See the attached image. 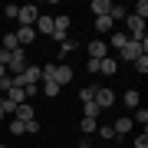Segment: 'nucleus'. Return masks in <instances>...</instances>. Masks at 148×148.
Listing matches in <instances>:
<instances>
[{
	"instance_id": "f257e3e1",
	"label": "nucleus",
	"mask_w": 148,
	"mask_h": 148,
	"mask_svg": "<svg viewBox=\"0 0 148 148\" xmlns=\"http://www.w3.org/2000/svg\"><path fill=\"white\" fill-rule=\"evenodd\" d=\"M40 76H43V79H53L59 89H63L66 82H73V69H69L66 63H46L40 69Z\"/></svg>"
},
{
	"instance_id": "f03ea898",
	"label": "nucleus",
	"mask_w": 148,
	"mask_h": 148,
	"mask_svg": "<svg viewBox=\"0 0 148 148\" xmlns=\"http://www.w3.org/2000/svg\"><path fill=\"white\" fill-rule=\"evenodd\" d=\"M119 56L125 59V63H135L138 56H148V36L145 40H128L125 46L119 49Z\"/></svg>"
},
{
	"instance_id": "7ed1b4c3",
	"label": "nucleus",
	"mask_w": 148,
	"mask_h": 148,
	"mask_svg": "<svg viewBox=\"0 0 148 148\" xmlns=\"http://www.w3.org/2000/svg\"><path fill=\"white\" fill-rule=\"evenodd\" d=\"M36 16H40L36 3H27V7H20V10H16V20H20V27H33V23H36Z\"/></svg>"
},
{
	"instance_id": "20e7f679",
	"label": "nucleus",
	"mask_w": 148,
	"mask_h": 148,
	"mask_svg": "<svg viewBox=\"0 0 148 148\" xmlns=\"http://www.w3.org/2000/svg\"><path fill=\"white\" fill-rule=\"evenodd\" d=\"M92 102H95L99 109H109L112 102H115V92H112V89H106V86H95V95H92Z\"/></svg>"
},
{
	"instance_id": "39448f33",
	"label": "nucleus",
	"mask_w": 148,
	"mask_h": 148,
	"mask_svg": "<svg viewBox=\"0 0 148 148\" xmlns=\"http://www.w3.org/2000/svg\"><path fill=\"white\" fill-rule=\"evenodd\" d=\"M106 56H109V43H106V40H92V43H89V59L99 63V59H106Z\"/></svg>"
},
{
	"instance_id": "423d86ee",
	"label": "nucleus",
	"mask_w": 148,
	"mask_h": 148,
	"mask_svg": "<svg viewBox=\"0 0 148 148\" xmlns=\"http://www.w3.org/2000/svg\"><path fill=\"white\" fill-rule=\"evenodd\" d=\"M13 119L27 125V122H33V119H36V112H33V106H30V102H20V106L13 109Z\"/></svg>"
},
{
	"instance_id": "0eeeda50",
	"label": "nucleus",
	"mask_w": 148,
	"mask_h": 148,
	"mask_svg": "<svg viewBox=\"0 0 148 148\" xmlns=\"http://www.w3.org/2000/svg\"><path fill=\"white\" fill-rule=\"evenodd\" d=\"M66 30H69V16H66V13L53 16V36H56V40H66Z\"/></svg>"
},
{
	"instance_id": "6e6552de",
	"label": "nucleus",
	"mask_w": 148,
	"mask_h": 148,
	"mask_svg": "<svg viewBox=\"0 0 148 148\" xmlns=\"http://www.w3.org/2000/svg\"><path fill=\"white\" fill-rule=\"evenodd\" d=\"M33 30H40L43 36H53V16H49V13H40L36 23H33Z\"/></svg>"
},
{
	"instance_id": "1a4fd4ad",
	"label": "nucleus",
	"mask_w": 148,
	"mask_h": 148,
	"mask_svg": "<svg viewBox=\"0 0 148 148\" xmlns=\"http://www.w3.org/2000/svg\"><path fill=\"white\" fill-rule=\"evenodd\" d=\"M13 36H16V43H20V49H23V46H30V43L36 40V30H33V27H20Z\"/></svg>"
},
{
	"instance_id": "9d476101",
	"label": "nucleus",
	"mask_w": 148,
	"mask_h": 148,
	"mask_svg": "<svg viewBox=\"0 0 148 148\" xmlns=\"http://www.w3.org/2000/svg\"><path fill=\"white\" fill-rule=\"evenodd\" d=\"M132 125H135L132 115H119L115 125H112V132H115V135H128V132H132Z\"/></svg>"
},
{
	"instance_id": "9b49d317",
	"label": "nucleus",
	"mask_w": 148,
	"mask_h": 148,
	"mask_svg": "<svg viewBox=\"0 0 148 148\" xmlns=\"http://www.w3.org/2000/svg\"><path fill=\"white\" fill-rule=\"evenodd\" d=\"M89 10H92L95 16H109V10H112V0H92V3H89Z\"/></svg>"
},
{
	"instance_id": "f8f14e48",
	"label": "nucleus",
	"mask_w": 148,
	"mask_h": 148,
	"mask_svg": "<svg viewBox=\"0 0 148 148\" xmlns=\"http://www.w3.org/2000/svg\"><path fill=\"white\" fill-rule=\"evenodd\" d=\"M99 73H102V76H115V73H119V63H115L112 56L99 59Z\"/></svg>"
},
{
	"instance_id": "ddd939ff",
	"label": "nucleus",
	"mask_w": 148,
	"mask_h": 148,
	"mask_svg": "<svg viewBox=\"0 0 148 148\" xmlns=\"http://www.w3.org/2000/svg\"><path fill=\"white\" fill-rule=\"evenodd\" d=\"M40 89H43V92H46V95H49V99H56V95H59V92H63V89H59V86H56L53 79H40Z\"/></svg>"
},
{
	"instance_id": "4468645a",
	"label": "nucleus",
	"mask_w": 148,
	"mask_h": 148,
	"mask_svg": "<svg viewBox=\"0 0 148 148\" xmlns=\"http://www.w3.org/2000/svg\"><path fill=\"white\" fill-rule=\"evenodd\" d=\"M95 30H99V33H112V30H115L112 16H95Z\"/></svg>"
},
{
	"instance_id": "2eb2a0df",
	"label": "nucleus",
	"mask_w": 148,
	"mask_h": 148,
	"mask_svg": "<svg viewBox=\"0 0 148 148\" xmlns=\"http://www.w3.org/2000/svg\"><path fill=\"white\" fill-rule=\"evenodd\" d=\"M7 99H10L13 106H20V102H27V92H23L20 86H10V92H7Z\"/></svg>"
},
{
	"instance_id": "dca6fc26",
	"label": "nucleus",
	"mask_w": 148,
	"mask_h": 148,
	"mask_svg": "<svg viewBox=\"0 0 148 148\" xmlns=\"http://www.w3.org/2000/svg\"><path fill=\"white\" fill-rule=\"evenodd\" d=\"M79 128H82L86 135H92L95 128H99V119H92V115H82V122H79Z\"/></svg>"
},
{
	"instance_id": "f3484780",
	"label": "nucleus",
	"mask_w": 148,
	"mask_h": 148,
	"mask_svg": "<svg viewBox=\"0 0 148 148\" xmlns=\"http://www.w3.org/2000/svg\"><path fill=\"white\" fill-rule=\"evenodd\" d=\"M76 46H79V43H76V40H69V36H66V40H59V59H63V56H69Z\"/></svg>"
},
{
	"instance_id": "a211bd4d",
	"label": "nucleus",
	"mask_w": 148,
	"mask_h": 148,
	"mask_svg": "<svg viewBox=\"0 0 148 148\" xmlns=\"http://www.w3.org/2000/svg\"><path fill=\"white\" fill-rule=\"evenodd\" d=\"M109 16H112V23H115V20H125V16H128V7H122V3H112Z\"/></svg>"
},
{
	"instance_id": "6ab92c4d",
	"label": "nucleus",
	"mask_w": 148,
	"mask_h": 148,
	"mask_svg": "<svg viewBox=\"0 0 148 148\" xmlns=\"http://www.w3.org/2000/svg\"><path fill=\"white\" fill-rule=\"evenodd\" d=\"M138 99H142V95H138V89H128L125 95H122V102H125L128 109H138Z\"/></svg>"
},
{
	"instance_id": "aec40b11",
	"label": "nucleus",
	"mask_w": 148,
	"mask_h": 148,
	"mask_svg": "<svg viewBox=\"0 0 148 148\" xmlns=\"http://www.w3.org/2000/svg\"><path fill=\"white\" fill-rule=\"evenodd\" d=\"M109 43H112L115 49H122V46L128 43V36H125V33H115V30H112V33H109Z\"/></svg>"
},
{
	"instance_id": "412c9836",
	"label": "nucleus",
	"mask_w": 148,
	"mask_h": 148,
	"mask_svg": "<svg viewBox=\"0 0 148 148\" xmlns=\"http://www.w3.org/2000/svg\"><path fill=\"white\" fill-rule=\"evenodd\" d=\"M132 122H138V125L145 128V125H148V109H135V112H132Z\"/></svg>"
},
{
	"instance_id": "4be33fe9",
	"label": "nucleus",
	"mask_w": 148,
	"mask_h": 148,
	"mask_svg": "<svg viewBox=\"0 0 148 148\" xmlns=\"http://www.w3.org/2000/svg\"><path fill=\"white\" fill-rule=\"evenodd\" d=\"M132 13H135V16H142V20H145V16H148V0H138V3L132 7Z\"/></svg>"
},
{
	"instance_id": "5701e85b",
	"label": "nucleus",
	"mask_w": 148,
	"mask_h": 148,
	"mask_svg": "<svg viewBox=\"0 0 148 148\" xmlns=\"http://www.w3.org/2000/svg\"><path fill=\"white\" fill-rule=\"evenodd\" d=\"M92 95H95V86H86V89H79V99H82V106H86V102H92Z\"/></svg>"
},
{
	"instance_id": "b1692460",
	"label": "nucleus",
	"mask_w": 148,
	"mask_h": 148,
	"mask_svg": "<svg viewBox=\"0 0 148 148\" xmlns=\"http://www.w3.org/2000/svg\"><path fill=\"white\" fill-rule=\"evenodd\" d=\"M99 106H95V102H86V112H82V115H92V119H99Z\"/></svg>"
},
{
	"instance_id": "393cba45",
	"label": "nucleus",
	"mask_w": 148,
	"mask_h": 148,
	"mask_svg": "<svg viewBox=\"0 0 148 148\" xmlns=\"http://www.w3.org/2000/svg\"><path fill=\"white\" fill-rule=\"evenodd\" d=\"M10 132H13V135H27V128H23V122L10 119Z\"/></svg>"
},
{
	"instance_id": "a878e982",
	"label": "nucleus",
	"mask_w": 148,
	"mask_h": 148,
	"mask_svg": "<svg viewBox=\"0 0 148 148\" xmlns=\"http://www.w3.org/2000/svg\"><path fill=\"white\" fill-rule=\"evenodd\" d=\"M135 69L145 76V73H148V56H138V59H135Z\"/></svg>"
},
{
	"instance_id": "bb28decb",
	"label": "nucleus",
	"mask_w": 148,
	"mask_h": 148,
	"mask_svg": "<svg viewBox=\"0 0 148 148\" xmlns=\"http://www.w3.org/2000/svg\"><path fill=\"white\" fill-rule=\"evenodd\" d=\"M132 145H135V148H148V135H145V128H142V135H135Z\"/></svg>"
},
{
	"instance_id": "cd10ccee",
	"label": "nucleus",
	"mask_w": 148,
	"mask_h": 148,
	"mask_svg": "<svg viewBox=\"0 0 148 148\" xmlns=\"http://www.w3.org/2000/svg\"><path fill=\"white\" fill-rule=\"evenodd\" d=\"M95 132H99L102 138H115V132H112V125H99V128H95Z\"/></svg>"
},
{
	"instance_id": "c85d7f7f",
	"label": "nucleus",
	"mask_w": 148,
	"mask_h": 148,
	"mask_svg": "<svg viewBox=\"0 0 148 148\" xmlns=\"http://www.w3.org/2000/svg\"><path fill=\"white\" fill-rule=\"evenodd\" d=\"M23 128H27V132H30V135H36V132H40V122H36V119H33V122H27V125H23Z\"/></svg>"
},
{
	"instance_id": "c756f323",
	"label": "nucleus",
	"mask_w": 148,
	"mask_h": 148,
	"mask_svg": "<svg viewBox=\"0 0 148 148\" xmlns=\"http://www.w3.org/2000/svg\"><path fill=\"white\" fill-rule=\"evenodd\" d=\"M16 10H20V7H13V3H7V7H3V13L10 16V20H16Z\"/></svg>"
},
{
	"instance_id": "7c9ffc66",
	"label": "nucleus",
	"mask_w": 148,
	"mask_h": 148,
	"mask_svg": "<svg viewBox=\"0 0 148 148\" xmlns=\"http://www.w3.org/2000/svg\"><path fill=\"white\" fill-rule=\"evenodd\" d=\"M3 59H7V53H3V49H0V66H3Z\"/></svg>"
},
{
	"instance_id": "2f4dec72",
	"label": "nucleus",
	"mask_w": 148,
	"mask_h": 148,
	"mask_svg": "<svg viewBox=\"0 0 148 148\" xmlns=\"http://www.w3.org/2000/svg\"><path fill=\"white\" fill-rule=\"evenodd\" d=\"M3 76H7V69H3V66H0V79H3Z\"/></svg>"
},
{
	"instance_id": "473e14b6",
	"label": "nucleus",
	"mask_w": 148,
	"mask_h": 148,
	"mask_svg": "<svg viewBox=\"0 0 148 148\" xmlns=\"http://www.w3.org/2000/svg\"><path fill=\"white\" fill-rule=\"evenodd\" d=\"M3 119H7V112H3V109H0V122H3Z\"/></svg>"
},
{
	"instance_id": "72a5a7b5",
	"label": "nucleus",
	"mask_w": 148,
	"mask_h": 148,
	"mask_svg": "<svg viewBox=\"0 0 148 148\" xmlns=\"http://www.w3.org/2000/svg\"><path fill=\"white\" fill-rule=\"evenodd\" d=\"M82 148H92V145H82Z\"/></svg>"
},
{
	"instance_id": "f704fd0d",
	"label": "nucleus",
	"mask_w": 148,
	"mask_h": 148,
	"mask_svg": "<svg viewBox=\"0 0 148 148\" xmlns=\"http://www.w3.org/2000/svg\"><path fill=\"white\" fill-rule=\"evenodd\" d=\"M0 148H7V145H0Z\"/></svg>"
}]
</instances>
